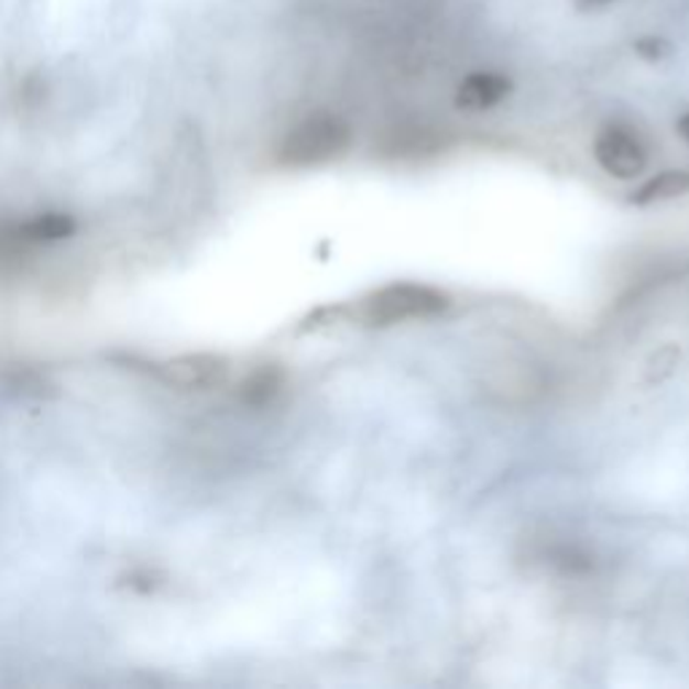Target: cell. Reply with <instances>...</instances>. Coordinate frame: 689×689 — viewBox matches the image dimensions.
<instances>
[{"mask_svg": "<svg viewBox=\"0 0 689 689\" xmlns=\"http://www.w3.org/2000/svg\"><path fill=\"white\" fill-rule=\"evenodd\" d=\"M679 135L685 138L687 146H689V113H685V117L679 119Z\"/></svg>", "mask_w": 689, "mask_h": 689, "instance_id": "8fae6325", "label": "cell"}, {"mask_svg": "<svg viewBox=\"0 0 689 689\" xmlns=\"http://www.w3.org/2000/svg\"><path fill=\"white\" fill-rule=\"evenodd\" d=\"M689 195V171H665L655 178L646 181L644 186L636 192L633 203L636 205H652V203H665V199L685 197Z\"/></svg>", "mask_w": 689, "mask_h": 689, "instance_id": "52a82bcc", "label": "cell"}, {"mask_svg": "<svg viewBox=\"0 0 689 689\" xmlns=\"http://www.w3.org/2000/svg\"><path fill=\"white\" fill-rule=\"evenodd\" d=\"M76 232V221L65 214H41L20 223L14 238L20 243H57V240L70 238Z\"/></svg>", "mask_w": 689, "mask_h": 689, "instance_id": "8992f818", "label": "cell"}, {"mask_svg": "<svg viewBox=\"0 0 689 689\" xmlns=\"http://www.w3.org/2000/svg\"><path fill=\"white\" fill-rule=\"evenodd\" d=\"M281 385H283L281 372L259 370L243 383V396H245V402H251V404H264V402H270L277 391H281Z\"/></svg>", "mask_w": 689, "mask_h": 689, "instance_id": "ba28073f", "label": "cell"}, {"mask_svg": "<svg viewBox=\"0 0 689 689\" xmlns=\"http://www.w3.org/2000/svg\"><path fill=\"white\" fill-rule=\"evenodd\" d=\"M577 3L579 11H595V9H603V6L614 3V0H573Z\"/></svg>", "mask_w": 689, "mask_h": 689, "instance_id": "30bf717a", "label": "cell"}, {"mask_svg": "<svg viewBox=\"0 0 689 689\" xmlns=\"http://www.w3.org/2000/svg\"><path fill=\"white\" fill-rule=\"evenodd\" d=\"M447 294L420 283H394L361 302V318L372 326L404 324V320L434 318L447 310Z\"/></svg>", "mask_w": 689, "mask_h": 689, "instance_id": "7a4b0ae2", "label": "cell"}, {"mask_svg": "<svg viewBox=\"0 0 689 689\" xmlns=\"http://www.w3.org/2000/svg\"><path fill=\"white\" fill-rule=\"evenodd\" d=\"M636 52L641 54V57H646V59H660V57H665V54L670 52V46L665 44L663 39H655V35H652V39H641L638 41Z\"/></svg>", "mask_w": 689, "mask_h": 689, "instance_id": "9c48e42d", "label": "cell"}, {"mask_svg": "<svg viewBox=\"0 0 689 689\" xmlns=\"http://www.w3.org/2000/svg\"><path fill=\"white\" fill-rule=\"evenodd\" d=\"M510 92L512 81L504 74L480 70V74L463 78L456 92V106L463 108V111H488V108L499 106Z\"/></svg>", "mask_w": 689, "mask_h": 689, "instance_id": "5b68a950", "label": "cell"}, {"mask_svg": "<svg viewBox=\"0 0 689 689\" xmlns=\"http://www.w3.org/2000/svg\"><path fill=\"white\" fill-rule=\"evenodd\" d=\"M162 383L184 391H214L229 380V361L216 353H186L154 364Z\"/></svg>", "mask_w": 689, "mask_h": 689, "instance_id": "277c9868", "label": "cell"}, {"mask_svg": "<svg viewBox=\"0 0 689 689\" xmlns=\"http://www.w3.org/2000/svg\"><path fill=\"white\" fill-rule=\"evenodd\" d=\"M350 141H353V132L342 117L318 111L288 130L277 149V160L286 167H316L342 156Z\"/></svg>", "mask_w": 689, "mask_h": 689, "instance_id": "6da1fadb", "label": "cell"}, {"mask_svg": "<svg viewBox=\"0 0 689 689\" xmlns=\"http://www.w3.org/2000/svg\"><path fill=\"white\" fill-rule=\"evenodd\" d=\"M592 154L595 162L603 167L612 178L631 181L638 178L649 165V154H646L644 141L638 132L622 124H606L598 132L595 143H592Z\"/></svg>", "mask_w": 689, "mask_h": 689, "instance_id": "3957f363", "label": "cell"}]
</instances>
